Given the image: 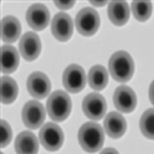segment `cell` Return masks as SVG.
<instances>
[{
	"label": "cell",
	"mask_w": 154,
	"mask_h": 154,
	"mask_svg": "<svg viewBox=\"0 0 154 154\" xmlns=\"http://www.w3.org/2000/svg\"><path fill=\"white\" fill-rule=\"evenodd\" d=\"M78 140L80 147L88 153L99 152L105 142L104 130L95 122L84 123L78 132Z\"/></svg>",
	"instance_id": "obj_1"
},
{
	"label": "cell",
	"mask_w": 154,
	"mask_h": 154,
	"mask_svg": "<svg viewBox=\"0 0 154 154\" xmlns=\"http://www.w3.org/2000/svg\"><path fill=\"white\" fill-rule=\"evenodd\" d=\"M109 72L116 82H128L134 73V62L131 54H128L125 51L115 52L109 60Z\"/></svg>",
	"instance_id": "obj_2"
},
{
	"label": "cell",
	"mask_w": 154,
	"mask_h": 154,
	"mask_svg": "<svg viewBox=\"0 0 154 154\" xmlns=\"http://www.w3.org/2000/svg\"><path fill=\"white\" fill-rule=\"evenodd\" d=\"M72 111V100L66 91L57 90L47 100V112L53 121L62 122L67 120Z\"/></svg>",
	"instance_id": "obj_3"
},
{
	"label": "cell",
	"mask_w": 154,
	"mask_h": 154,
	"mask_svg": "<svg viewBox=\"0 0 154 154\" xmlns=\"http://www.w3.org/2000/svg\"><path fill=\"white\" fill-rule=\"evenodd\" d=\"M75 27L83 36H93L100 27V16L93 8L82 9L75 17Z\"/></svg>",
	"instance_id": "obj_4"
},
{
	"label": "cell",
	"mask_w": 154,
	"mask_h": 154,
	"mask_svg": "<svg viewBox=\"0 0 154 154\" xmlns=\"http://www.w3.org/2000/svg\"><path fill=\"white\" fill-rule=\"evenodd\" d=\"M40 142L49 152L58 150L64 142V133L62 128L53 122L46 123L40 130Z\"/></svg>",
	"instance_id": "obj_5"
},
{
	"label": "cell",
	"mask_w": 154,
	"mask_h": 154,
	"mask_svg": "<svg viewBox=\"0 0 154 154\" xmlns=\"http://www.w3.org/2000/svg\"><path fill=\"white\" fill-rule=\"evenodd\" d=\"M21 116H22V121L25 126L27 128H30V130H37L45 122L46 110L40 101L32 100L25 104Z\"/></svg>",
	"instance_id": "obj_6"
},
{
	"label": "cell",
	"mask_w": 154,
	"mask_h": 154,
	"mask_svg": "<svg viewBox=\"0 0 154 154\" xmlns=\"http://www.w3.org/2000/svg\"><path fill=\"white\" fill-rule=\"evenodd\" d=\"M86 75L83 67L78 64H70L63 73V85L69 93H80L86 85Z\"/></svg>",
	"instance_id": "obj_7"
},
{
	"label": "cell",
	"mask_w": 154,
	"mask_h": 154,
	"mask_svg": "<svg viewBox=\"0 0 154 154\" xmlns=\"http://www.w3.org/2000/svg\"><path fill=\"white\" fill-rule=\"evenodd\" d=\"M106 109L107 105L105 97L97 93L89 94L83 100V111L85 116L93 121H99L104 117L106 113Z\"/></svg>",
	"instance_id": "obj_8"
},
{
	"label": "cell",
	"mask_w": 154,
	"mask_h": 154,
	"mask_svg": "<svg viewBox=\"0 0 154 154\" xmlns=\"http://www.w3.org/2000/svg\"><path fill=\"white\" fill-rule=\"evenodd\" d=\"M41 40L38 37L37 33L35 32H26L19 42V49H20V54L22 56L23 59H26L29 62L35 60L41 53Z\"/></svg>",
	"instance_id": "obj_9"
},
{
	"label": "cell",
	"mask_w": 154,
	"mask_h": 154,
	"mask_svg": "<svg viewBox=\"0 0 154 154\" xmlns=\"http://www.w3.org/2000/svg\"><path fill=\"white\" fill-rule=\"evenodd\" d=\"M51 20L49 10L43 4H33L27 9L26 21L32 30L42 31L45 30Z\"/></svg>",
	"instance_id": "obj_10"
},
{
	"label": "cell",
	"mask_w": 154,
	"mask_h": 154,
	"mask_svg": "<svg viewBox=\"0 0 154 154\" xmlns=\"http://www.w3.org/2000/svg\"><path fill=\"white\" fill-rule=\"evenodd\" d=\"M113 104L120 112L130 113L137 106V96L136 93L130 86L121 85L119 86L113 94Z\"/></svg>",
	"instance_id": "obj_11"
},
{
	"label": "cell",
	"mask_w": 154,
	"mask_h": 154,
	"mask_svg": "<svg viewBox=\"0 0 154 154\" xmlns=\"http://www.w3.org/2000/svg\"><path fill=\"white\" fill-rule=\"evenodd\" d=\"M73 20L66 12H58L51 23L52 35L60 42H66L73 35Z\"/></svg>",
	"instance_id": "obj_12"
},
{
	"label": "cell",
	"mask_w": 154,
	"mask_h": 154,
	"mask_svg": "<svg viewBox=\"0 0 154 154\" xmlns=\"http://www.w3.org/2000/svg\"><path fill=\"white\" fill-rule=\"evenodd\" d=\"M27 90L35 99H45L51 91V80L42 72H35L27 78Z\"/></svg>",
	"instance_id": "obj_13"
},
{
	"label": "cell",
	"mask_w": 154,
	"mask_h": 154,
	"mask_svg": "<svg viewBox=\"0 0 154 154\" xmlns=\"http://www.w3.org/2000/svg\"><path fill=\"white\" fill-rule=\"evenodd\" d=\"M104 130L111 138H120L127 130V122L119 112H110L104 120Z\"/></svg>",
	"instance_id": "obj_14"
},
{
	"label": "cell",
	"mask_w": 154,
	"mask_h": 154,
	"mask_svg": "<svg viewBox=\"0 0 154 154\" xmlns=\"http://www.w3.org/2000/svg\"><path fill=\"white\" fill-rule=\"evenodd\" d=\"M15 150L16 154H37L38 153V139L30 132H21L15 139Z\"/></svg>",
	"instance_id": "obj_15"
},
{
	"label": "cell",
	"mask_w": 154,
	"mask_h": 154,
	"mask_svg": "<svg viewBox=\"0 0 154 154\" xmlns=\"http://www.w3.org/2000/svg\"><path fill=\"white\" fill-rule=\"evenodd\" d=\"M107 15L113 25L123 26L130 19V6L126 2H111L109 3Z\"/></svg>",
	"instance_id": "obj_16"
},
{
	"label": "cell",
	"mask_w": 154,
	"mask_h": 154,
	"mask_svg": "<svg viewBox=\"0 0 154 154\" xmlns=\"http://www.w3.org/2000/svg\"><path fill=\"white\" fill-rule=\"evenodd\" d=\"M21 33V23L15 16H5L2 21V38L6 43H14Z\"/></svg>",
	"instance_id": "obj_17"
},
{
	"label": "cell",
	"mask_w": 154,
	"mask_h": 154,
	"mask_svg": "<svg viewBox=\"0 0 154 154\" xmlns=\"http://www.w3.org/2000/svg\"><path fill=\"white\" fill-rule=\"evenodd\" d=\"M20 63V56L15 47L4 45L2 47V72L4 74L14 73Z\"/></svg>",
	"instance_id": "obj_18"
},
{
	"label": "cell",
	"mask_w": 154,
	"mask_h": 154,
	"mask_svg": "<svg viewBox=\"0 0 154 154\" xmlns=\"http://www.w3.org/2000/svg\"><path fill=\"white\" fill-rule=\"evenodd\" d=\"M88 82H89V85L91 86V89L100 91L102 89H105L109 83V72L102 66H94L89 70Z\"/></svg>",
	"instance_id": "obj_19"
},
{
	"label": "cell",
	"mask_w": 154,
	"mask_h": 154,
	"mask_svg": "<svg viewBox=\"0 0 154 154\" xmlns=\"http://www.w3.org/2000/svg\"><path fill=\"white\" fill-rule=\"evenodd\" d=\"M19 88L16 82L10 76H3L2 78V101L3 104H12L17 97Z\"/></svg>",
	"instance_id": "obj_20"
},
{
	"label": "cell",
	"mask_w": 154,
	"mask_h": 154,
	"mask_svg": "<svg viewBox=\"0 0 154 154\" xmlns=\"http://www.w3.org/2000/svg\"><path fill=\"white\" fill-rule=\"evenodd\" d=\"M139 128L144 137L154 139V109H148L144 111L139 121Z\"/></svg>",
	"instance_id": "obj_21"
},
{
	"label": "cell",
	"mask_w": 154,
	"mask_h": 154,
	"mask_svg": "<svg viewBox=\"0 0 154 154\" xmlns=\"http://www.w3.org/2000/svg\"><path fill=\"white\" fill-rule=\"evenodd\" d=\"M131 10H132L133 16L138 21L143 22L150 17L153 5L149 2H133L131 5Z\"/></svg>",
	"instance_id": "obj_22"
},
{
	"label": "cell",
	"mask_w": 154,
	"mask_h": 154,
	"mask_svg": "<svg viewBox=\"0 0 154 154\" xmlns=\"http://www.w3.org/2000/svg\"><path fill=\"white\" fill-rule=\"evenodd\" d=\"M12 138V131L11 127L5 120H2V147H6Z\"/></svg>",
	"instance_id": "obj_23"
},
{
	"label": "cell",
	"mask_w": 154,
	"mask_h": 154,
	"mask_svg": "<svg viewBox=\"0 0 154 154\" xmlns=\"http://www.w3.org/2000/svg\"><path fill=\"white\" fill-rule=\"evenodd\" d=\"M74 4H75V2H67V3H60V2H56L54 3V5L57 6V8H59L60 10H68V9H70V8H73L74 6Z\"/></svg>",
	"instance_id": "obj_24"
},
{
	"label": "cell",
	"mask_w": 154,
	"mask_h": 154,
	"mask_svg": "<svg viewBox=\"0 0 154 154\" xmlns=\"http://www.w3.org/2000/svg\"><path fill=\"white\" fill-rule=\"evenodd\" d=\"M149 100H150L152 104L154 105V80L152 82V84L149 86Z\"/></svg>",
	"instance_id": "obj_25"
},
{
	"label": "cell",
	"mask_w": 154,
	"mask_h": 154,
	"mask_svg": "<svg viewBox=\"0 0 154 154\" xmlns=\"http://www.w3.org/2000/svg\"><path fill=\"white\" fill-rule=\"evenodd\" d=\"M100 154H119V152L115 148H105L104 150H101Z\"/></svg>",
	"instance_id": "obj_26"
},
{
	"label": "cell",
	"mask_w": 154,
	"mask_h": 154,
	"mask_svg": "<svg viewBox=\"0 0 154 154\" xmlns=\"http://www.w3.org/2000/svg\"><path fill=\"white\" fill-rule=\"evenodd\" d=\"M91 4L94 6H104L106 5V2H91Z\"/></svg>",
	"instance_id": "obj_27"
}]
</instances>
